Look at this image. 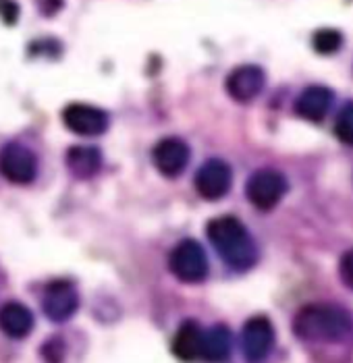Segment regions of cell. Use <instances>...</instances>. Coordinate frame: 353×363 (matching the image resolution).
<instances>
[{"mask_svg": "<svg viewBox=\"0 0 353 363\" xmlns=\"http://www.w3.org/2000/svg\"><path fill=\"white\" fill-rule=\"evenodd\" d=\"M152 162L164 177H177L190 162V147L179 138H164L152 150Z\"/></svg>", "mask_w": 353, "mask_h": 363, "instance_id": "cell-11", "label": "cell"}, {"mask_svg": "<svg viewBox=\"0 0 353 363\" xmlns=\"http://www.w3.org/2000/svg\"><path fill=\"white\" fill-rule=\"evenodd\" d=\"M266 84V75L256 65H241L233 69L227 77V91L235 102H251L256 100Z\"/></svg>", "mask_w": 353, "mask_h": 363, "instance_id": "cell-10", "label": "cell"}, {"mask_svg": "<svg viewBox=\"0 0 353 363\" xmlns=\"http://www.w3.org/2000/svg\"><path fill=\"white\" fill-rule=\"evenodd\" d=\"M168 268L175 274V279L188 284H195L208 277V257L197 241L185 239L173 247L168 255Z\"/></svg>", "mask_w": 353, "mask_h": 363, "instance_id": "cell-3", "label": "cell"}, {"mask_svg": "<svg viewBox=\"0 0 353 363\" xmlns=\"http://www.w3.org/2000/svg\"><path fill=\"white\" fill-rule=\"evenodd\" d=\"M80 308V295L73 282L69 280H55L44 289L42 309L48 320L53 322H67L75 315Z\"/></svg>", "mask_w": 353, "mask_h": 363, "instance_id": "cell-6", "label": "cell"}, {"mask_svg": "<svg viewBox=\"0 0 353 363\" xmlns=\"http://www.w3.org/2000/svg\"><path fill=\"white\" fill-rule=\"evenodd\" d=\"M339 274H341V280L345 282V286L353 291V250L343 253V257L339 262Z\"/></svg>", "mask_w": 353, "mask_h": 363, "instance_id": "cell-20", "label": "cell"}, {"mask_svg": "<svg viewBox=\"0 0 353 363\" xmlns=\"http://www.w3.org/2000/svg\"><path fill=\"white\" fill-rule=\"evenodd\" d=\"M332 106V91L325 85H310L305 87L295 100V112L298 116L320 123Z\"/></svg>", "mask_w": 353, "mask_h": 363, "instance_id": "cell-12", "label": "cell"}, {"mask_svg": "<svg viewBox=\"0 0 353 363\" xmlns=\"http://www.w3.org/2000/svg\"><path fill=\"white\" fill-rule=\"evenodd\" d=\"M274 347V328L272 322L264 315H256L247 320L241 333V349L249 363H262L271 355Z\"/></svg>", "mask_w": 353, "mask_h": 363, "instance_id": "cell-7", "label": "cell"}, {"mask_svg": "<svg viewBox=\"0 0 353 363\" xmlns=\"http://www.w3.org/2000/svg\"><path fill=\"white\" fill-rule=\"evenodd\" d=\"M233 183V172L231 167L222 160H208L206 164L197 168L195 172V189L200 197L208 199V201H217L229 194Z\"/></svg>", "mask_w": 353, "mask_h": 363, "instance_id": "cell-9", "label": "cell"}, {"mask_svg": "<svg viewBox=\"0 0 353 363\" xmlns=\"http://www.w3.org/2000/svg\"><path fill=\"white\" fill-rule=\"evenodd\" d=\"M293 333L308 342H343L353 335V322L345 309L312 303L295 313Z\"/></svg>", "mask_w": 353, "mask_h": 363, "instance_id": "cell-1", "label": "cell"}, {"mask_svg": "<svg viewBox=\"0 0 353 363\" xmlns=\"http://www.w3.org/2000/svg\"><path fill=\"white\" fill-rule=\"evenodd\" d=\"M102 167V154L89 145H75L67 152V168L75 179H92Z\"/></svg>", "mask_w": 353, "mask_h": 363, "instance_id": "cell-15", "label": "cell"}, {"mask_svg": "<svg viewBox=\"0 0 353 363\" xmlns=\"http://www.w3.org/2000/svg\"><path fill=\"white\" fill-rule=\"evenodd\" d=\"M287 191V181L281 172L272 168H262L256 170L245 185V196L251 206H256L262 212L272 210Z\"/></svg>", "mask_w": 353, "mask_h": 363, "instance_id": "cell-4", "label": "cell"}, {"mask_svg": "<svg viewBox=\"0 0 353 363\" xmlns=\"http://www.w3.org/2000/svg\"><path fill=\"white\" fill-rule=\"evenodd\" d=\"M314 50L320 55H335L343 46V35L337 29H320L314 33Z\"/></svg>", "mask_w": 353, "mask_h": 363, "instance_id": "cell-18", "label": "cell"}, {"mask_svg": "<svg viewBox=\"0 0 353 363\" xmlns=\"http://www.w3.org/2000/svg\"><path fill=\"white\" fill-rule=\"evenodd\" d=\"M231 355V333L224 326H212L204 333L202 359L208 363H222Z\"/></svg>", "mask_w": 353, "mask_h": 363, "instance_id": "cell-16", "label": "cell"}, {"mask_svg": "<svg viewBox=\"0 0 353 363\" xmlns=\"http://www.w3.org/2000/svg\"><path fill=\"white\" fill-rule=\"evenodd\" d=\"M335 135L341 143L353 147V102L343 104V108L337 114V118H335Z\"/></svg>", "mask_w": 353, "mask_h": 363, "instance_id": "cell-17", "label": "cell"}, {"mask_svg": "<svg viewBox=\"0 0 353 363\" xmlns=\"http://www.w3.org/2000/svg\"><path fill=\"white\" fill-rule=\"evenodd\" d=\"M204 333L197 322L188 320L179 326L177 335L173 338V353L181 362H197L202 359V347H204Z\"/></svg>", "mask_w": 353, "mask_h": 363, "instance_id": "cell-13", "label": "cell"}, {"mask_svg": "<svg viewBox=\"0 0 353 363\" xmlns=\"http://www.w3.org/2000/svg\"><path fill=\"white\" fill-rule=\"evenodd\" d=\"M208 239L222 257V262L233 270H247L256 264L258 250L249 237L245 224L235 216H218L208 223Z\"/></svg>", "mask_w": 353, "mask_h": 363, "instance_id": "cell-2", "label": "cell"}, {"mask_svg": "<svg viewBox=\"0 0 353 363\" xmlns=\"http://www.w3.org/2000/svg\"><path fill=\"white\" fill-rule=\"evenodd\" d=\"M0 174L15 185H28L38 174L36 154L21 143H6L0 150Z\"/></svg>", "mask_w": 353, "mask_h": 363, "instance_id": "cell-5", "label": "cell"}, {"mask_svg": "<svg viewBox=\"0 0 353 363\" xmlns=\"http://www.w3.org/2000/svg\"><path fill=\"white\" fill-rule=\"evenodd\" d=\"M33 313L23 303L9 301L0 308V330L11 338H26L33 330Z\"/></svg>", "mask_w": 353, "mask_h": 363, "instance_id": "cell-14", "label": "cell"}, {"mask_svg": "<svg viewBox=\"0 0 353 363\" xmlns=\"http://www.w3.org/2000/svg\"><path fill=\"white\" fill-rule=\"evenodd\" d=\"M40 355L46 363H63L65 362V355H67V347H65V340L58 338V336H53L48 338L42 349H40Z\"/></svg>", "mask_w": 353, "mask_h": 363, "instance_id": "cell-19", "label": "cell"}, {"mask_svg": "<svg viewBox=\"0 0 353 363\" xmlns=\"http://www.w3.org/2000/svg\"><path fill=\"white\" fill-rule=\"evenodd\" d=\"M63 123L71 133H77L83 138H96L109 129V114L92 104L77 102V104H69L63 111Z\"/></svg>", "mask_w": 353, "mask_h": 363, "instance_id": "cell-8", "label": "cell"}]
</instances>
